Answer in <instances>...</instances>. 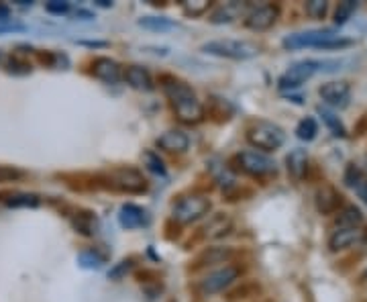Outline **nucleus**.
Wrapping results in <instances>:
<instances>
[{
    "label": "nucleus",
    "mask_w": 367,
    "mask_h": 302,
    "mask_svg": "<svg viewBox=\"0 0 367 302\" xmlns=\"http://www.w3.org/2000/svg\"><path fill=\"white\" fill-rule=\"evenodd\" d=\"M341 206V194L330 186H323L316 192V208L323 215H330Z\"/></svg>",
    "instance_id": "a211bd4d"
},
{
    "label": "nucleus",
    "mask_w": 367,
    "mask_h": 302,
    "mask_svg": "<svg viewBox=\"0 0 367 302\" xmlns=\"http://www.w3.org/2000/svg\"><path fill=\"white\" fill-rule=\"evenodd\" d=\"M286 49H304V47H316V49H343L351 45V39H341L334 29H310V31H300L284 37Z\"/></svg>",
    "instance_id": "f03ea898"
},
{
    "label": "nucleus",
    "mask_w": 367,
    "mask_h": 302,
    "mask_svg": "<svg viewBox=\"0 0 367 302\" xmlns=\"http://www.w3.org/2000/svg\"><path fill=\"white\" fill-rule=\"evenodd\" d=\"M319 114L323 116L325 125H327L330 131H332V135H334V137H345V135H347V131H345V127H343L341 118L332 113V111H329V109H323V107H319Z\"/></svg>",
    "instance_id": "a878e982"
},
{
    "label": "nucleus",
    "mask_w": 367,
    "mask_h": 302,
    "mask_svg": "<svg viewBox=\"0 0 367 302\" xmlns=\"http://www.w3.org/2000/svg\"><path fill=\"white\" fill-rule=\"evenodd\" d=\"M202 51L226 60H251L259 53V47L245 39H215L204 43Z\"/></svg>",
    "instance_id": "20e7f679"
},
{
    "label": "nucleus",
    "mask_w": 367,
    "mask_h": 302,
    "mask_svg": "<svg viewBox=\"0 0 367 302\" xmlns=\"http://www.w3.org/2000/svg\"><path fill=\"white\" fill-rule=\"evenodd\" d=\"M366 278H367V272H366Z\"/></svg>",
    "instance_id": "a19ab883"
},
{
    "label": "nucleus",
    "mask_w": 367,
    "mask_h": 302,
    "mask_svg": "<svg viewBox=\"0 0 367 302\" xmlns=\"http://www.w3.org/2000/svg\"><path fill=\"white\" fill-rule=\"evenodd\" d=\"M364 223V213L357 206H345L339 213V226H359Z\"/></svg>",
    "instance_id": "393cba45"
},
{
    "label": "nucleus",
    "mask_w": 367,
    "mask_h": 302,
    "mask_svg": "<svg viewBox=\"0 0 367 302\" xmlns=\"http://www.w3.org/2000/svg\"><path fill=\"white\" fill-rule=\"evenodd\" d=\"M280 17V8L276 4H261V6H253L247 15H245V27L251 31H267L276 25Z\"/></svg>",
    "instance_id": "9d476101"
},
{
    "label": "nucleus",
    "mask_w": 367,
    "mask_h": 302,
    "mask_svg": "<svg viewBox=\"0 0 367 302\" xmlns=\"http://www.w3.org/2000/svg\"><path fill=\"white\" fill-rule=\"evenodd\" d=\"M239 278V269L235 265H222L219 269L211 272L208 276H204L198 284V290L202 294H217L222 292L224 288H229L235 280Z\"/></svg>",
    "instance_id": "1a4fd4ad"
},
{
    "label": "nucleus",
    "mask_w": 367,
    "mask_h": 302,
    "mask_svg": "<svg viewBox=\"0 0 367 302\" xmlns=\"http://www.w3.org/2000/svg\"><path fill=\"white\" fill-rule=\"evenodd\" d=\"M231 256H233V251L229 247H208L206 251L200 254V258L196 260V265L224 264Z\"/></svg>",
    "instance_id": "aec40b11"
},
{
    "label": "nucleus",
    "mask_w": 367,
    "mask_h": 302,
    "mask_svg": "<svg viewBox=\"0 0 367 302\" xmlns=\"http://www.w3.org/2000/svg\"><path fill=\"white\" fill-rule=\"evenodd\" d=\"M211 211V200L202 194H190V196H182L174 208H172V217L182 223V225H190L198 219H202L204 215H208Z\"/></svg>",
    "instance_id": "423d86ee"
},
{
    "label": "nucleus",
    "mask_w": 367,
    "mask_h": 302,
    "mask_svg": "<svg viewBox=\"0 0 367 302\" xmlns=\"http://www.w3.org/2000/svg\"><path fill=\"white\" fill-rule=\"evenodd\" d=\"M139 25H141L143 29L159 31V33H163V31H172V29L178 27V25H176L172 19H168V17H143V19H139Z\"/></svg>",
    "instance_id": "5701e85b"
},
{
    "label": "nucleus",
    "mask_w": 367,
    "mask_h": 302,
    "mask_svg": "<svg viewBox=\"0 0 367 302\" xmlns=\"http://www.w3.org/2000/svg\"><path fill=\"white\" fill-rule=\"evenodd\" d=\"M131 267H133V260H125V262H120L116 267H112V269H110L109 278H112V280H118V278H123V276H125Z\"/></svg>",
    "instance_id": "c9c22d12"
},
{
    "label": "nucleus",
    "mask_w": 367,
    "mask_h": 302,
    "mask_svg": "<svg viewBox=\"0 0 367 302\" xmlns=\"http://www.w3.org/2000/svg\"><path fill=\"white\" fill-rule=\"evenodd\" d=\"M235 159H237L239 168H241L245 174L253 176V178H263V176H267V174L276 172L274 159H269V157H267L265 153H261V151H241V153H237Z\"/></svg>",
    "instance_id": "6e6552de"
},
{
    "label": "nucleus",
    "mask_w": 367,
    "mask_h": 302,
    "mask_svg": "<svg viewBox=\"0 0 367 302\" xmlns=\"http://www.w3.org/2000/svg\"><path fill=\"white\" fill-rule=\"evenodd\" d=\"M45 10L51 15H66L70 12V2H60V0H51L45 4Z\"/></svg>",
    "instance_id": "f704fd0d"
},
{
    "label": "nucleus",
    "mask_w": 367,
    "mask_h": 302,
    "mask_svg": "<svg viewBox=\"0 0 367 302\" xmlns=\"http://www.w3.org/2000/svg\"><path fill=\"white\" fill-rule=\"evenodd\" d=\"M355 190H357V194H359V196H361V198L367 202V180L366 178H364V182H361V184H359Z\"/></svg>",
    "instance_id": "4c0bfd02"
},
{
    "label": "nucleus",
    "mask_w": 367,
    "mask_h": 302,
    "mask_svg": "<svg viewBox=\"0 0 367 302\" xmlns=\"http://www.w3.org/2000/svg\"><path fill=\"white\" fill-rule=\"evenodd\" d=\"M319 70H323V62H316V60H302V62H296L284 74L280 76L278 88H280V90L300 88L302 84H306Z\"/></svg>",
    "instance_id": "0eeeda50"
},
{
    "label": "nucleus",
    "mask_w": 367,
    "mask_h": 302,
    "mask_svg": "<svg viewBox=\"0 0 367 302\" xmlns=\"http://www.w3.org/2000/svg\"><path fill=\"white\" fill-rule=\"evenodd\" d=\"M145 211L137 204H123L118 211V223L123 229H139L145 225Z\"/></svg>",
    "instance_id": "dca6fc26"
},
{
    "label": "nucleus",
    "mask_w": 367,
    "mask_h": 302,
    "mask_svg": "<svg viewBox=\"0 0 367 302\" xmlns=\"http://www.w3.org/2000/svg\"><path fill=\"white\" fill-rule=\"evenodd\" d=\"M72 223L75 226V231L86 235V237H92L96 233V229H98V221H96L94 213H88V211L86 213H78V217L73 219Z\"/></svg>",
    "instance_id": "412c9836"
},
{
    "label": "nucleus",
    "mask_w": 367,
    "mask_h": 302,
    "mask_svg": "<svg viewBox=\"0 0 367 302\" xmlns=\"http://www.w3.org/2000/svg\"><path fill=\"white\" fill-rule=\"evenodd\" d=\"M345 182H347V186H351V188H357L361 182H364V174H361V170L357 168V166H349L347 168V172H345Z\"/></svg>",
    "instance_id": "473e14b6"
},
{
    "label": "nucleus",
    "mask_w": 367,
    "mask_h": 302,
    "mask_svg": "<svg viewBox=\"0 0 367 302\" xmlns=\"http://www.w3.org/2000/svg\"><path fill=\"white\" fill-rule=\"evenodd\" d=\"M327 10H329V2H325V0H310V2H306V12L312 19H325Z\"/></svg>",
    "instance_id": "7c9ffc66"
},
{
    "label": "nucleus",
    "mask_w": 367,
    "mask_h": 302,
    "mask_svg": "<svg viewBox=\"0 0 367 302\" xmlns=\"http://www.w3.org/2000/svg\"><path fill=\"white\" fill-rule=\"evenodd\" d=\"M92 74L105 84H118L123 80V68L110 57H96L92 62Z\"/></svg>",
    "instance_id": "f8f14e48"
},
{
    "label": "nucleus",
    "mask_w": 367,
    "mask_h": 302,
    "mask_svg": "<svg viewBox=\"0 0 367 302\" xmlns=\"http://www.w3.org/2000/svg\"><path fill=\"white\" fill-rule=\"evenodd\" d=\"M286 163H288V172L294 180H302L308 170V153L306 150L290 151V155L286 157Z\"/></svg>",
    "instance_id": "6ab92c4d"
},
{
    "label": "nucleus",
    "mask_w": 367,
    "mask_h": 302,
    "mask_svg": "<svg viewBox=\"0 0 367 302\" xmlns=\"http://www.w3.org/2000/svg\"><path fill=\"white\" fill-rule=\"evenodd\" d=\"M319 133V123L314 116H306L298 123L296 127V137L302 139V141H312Z\"/></svg>",
    "instance_id": "b1692460"
},
{
    "label": "nucleus",
    "mask_w": 367,
    "mask_h": 302,
    "mask_svg": "<svg viewBox=\"0 0 367 302\" xmlns=\"http://www.w3.org/2000/svg\"><path fill=\"white\" fill-rule=\"evenodd\" d=\"M21 176H23V172L6 168V166H0V182H12V180L21 178Z\"/></svg>",
    "instance_id": "e433bc0d"
},
{
    "label": "nucleus",
    "mask_w": 367,
    "mask_h": 302,
    "mask_svg": "<svg viewBox=\"0 0 367 302\" xmlns=\"http://www.w3.org/2000/svg\"><path fill=\"white\" fill-rule=\"evenodd\" d=\"M105 186L116 190V192H127V194H141L147 190V180L143 174L135 168H116L110 170L105 176Z\"/></svg>",
    "instance_id": "39448f33"
},
{
    "label": "nucleus",
    "mask_w": 367,
    "mask_h": 302,
    "mask_svg": "<svg viewBox=\"0 0 367 302\" xmlns=\"http://www.w3.org/2000/svg\"><path fill=\"white\" fill-rule=\"evenodd\" d=\"M231 219L229 217H224L222 213L219 215H215L206 226H204V231H206V237H213V239H217V237H222V235H226L229 233V229H231Z\"/></svg>",
    "instance_id": "4be33fe9"
},
{
    "label": "nucleus",
    "mask_w": 367,
    "mask_h": 302,
    "mask_svg": "<svg viewBox=\"0 0 367 302\" xmlns=\"http://www.w3.org/2000/svg\"><path fill=\"white\" fill-rule=\"evenodd\" d=\"M361 231L357 226H337L329 237V247L332 251H341L351 247L353 243H357L361 239Z\"/></svg>",
    "instance_id": "ddd939ff"
},
{
    "label": "nucleus",
    "mask_w": 367,
    "mask_h": 302,
    "mask_svg": "<svg viewBox=\"0 0 367 302\" xmlns=\"http://www.w3.org/2000/svg\"><path fill=\"white\" fill-rule=\"evenodd\" d=\"M247 141L256 150L261 151H276L280 150L286 141V133L280 125L271 121H257L247 129Z\"/></svg>",
    "instance_id": "7ed1b4c3"
},
{
    "label": "nucleus",
    "mask_w": 367,
    "mask_h": 302,
    "mask_svg": "<svg viewBox=\"0 0 367 302\" xmlns=\"http://www.w3.org/2000/svg\"><path fill=\"white\" fill-rule=\"evenodd\" d=\"M78 264L86 267V269H98V267H102L105 260L98 254H94V251H82L78 256Z\"/></svg>",
    "instance_id": "c756f323"
},
{
    "label": "nucleus",
    "mask_w": 367,
    "mask_h": 302,
    "mask_svg": "<svg viewBox=\"0 0 367 302\" xmlns=\"http://www.w3.org/2000/svg\"><path fill=\"white\" fill-rule=\"evenodd\" d=\"M355 10H357V2H355V0L339 2V6H337V10H334V23H337V25H345V23L353 17Z\"/></svg>",
    "instance_id": "bb28decb"
},
{
    "label": "nucleus",
    "mask_w": 367,
    "mask_h": 302,
    "mask_svg": "<svg viewBox=\"0 0 367 302\" xmlns=\"http://www.w3.org/2000/svg\"><path fill=\"white\" fill-rule=\"evenodd\" d=\"M155 143H157V148L170 151V153H184L190 148V137L180 129H172V131H165L163 135H159Z\"/></svg>",
    "instance_id": "4468645a"
},
{
    "label": "nucleus",
    "mask_w": 367,
    "mask_h": 302,
    "mask_svg": "<svg viewBox=\"0 0 367 302\" xmlns=\"http://www.w3.org/2000/svg\"><path fill=\"white\" fill-rule=\"evenodd\" d=\"M123 78L135 90H145V92L153 90V78L149 74V70L143 68V66H129L123 72Z\"/></svg>",
    "instance_id": "2eb2a0df"
},
{
    "label": "nucleus",
    "mask_w": 367,
    "mask_h": 302,
    "mask_svg": "<svg viewBox=\"0 0 367 302\" xmlns=\"http://www.w3.org/2000/svg\"><path fill=\"white\" fill-rule=\"evenodd\" d=\"M237 15H239V6L237 4H226V6H219L211 15V21L213 23H231Z\"/></svg>",
    "instance_id": "cd10ccee"
},
{
    "label": "nucleus",
    "mask_w": 367,
    "mask_h": 302,
    "mask_svg": "<svg viewBox=\"0 0 367 302\" xmlns=\"http://www.w3.org/2000/svg\"><path fill=\"white\" fill-rule=\"evenodd\" d=\"M143 161H145L147 170H151L153 174L165 176V166H163L161 157H159L155 151H145V153H143Z\"/></svg>",
    "instance_id": "c85d7f7f"
},
{
    "label": "nucleus",
    "mask_w": 367,
    "mask_h": 302,
    "mask_svg": "<svg viewBox=\"0 0 367 302\" xmlns=\"http://www.w3.org/2000/svg\"><path fill=\"white\" fill-rule=\"evenodd\" d=\"M8 17H10V8L0 2V21H6Z\"/></svg>",
    "instance_id": "58836bf2"
},
{
    "label": "nucleus",
    "mask_w": 367,
    "mask_h": 302,
    "mask_svg": "<svg viewBox=\"0 0 367 302\" xmlns=\"http://www.w3.org/2000/svg\"><path fill=\"white\" fill-rule=\"evenodd\" d=\"M325 105L332 109H345L351 100V86L347 82H327L319 90Z\"/></svg>",
    "instance_id": "9b49d317"
},
{
    "label": "nucleus",
    "mask_w": 367,
    "mask_h": 302,
    "mask_svg": "<svg viewBox=\"0 0 367 302\" xmlns=\"http://www.w3.org/2000/svg\"><path fill=\"white\" fill-rule=\"evenodd\" d=\"M0 62H2V51H0Z\"/></svg>",
    "instance_id": "ea45409f"
},
{
    "label": "nucleus",
    "mask_w": 367,
    "mask_h": 302,
    "mask_svg": "<svg viewBox=\"0 0 367 302\" xmlns=\"http://www.w3.org/2000/svg\"><path fill=\"white\" fill-rule=\"evenodd\" d=\"M161 88L165 92V96L170 98V105L174 109V113L178 116V121L184 125H198L204 121L206 111L204 105L198 100L196 92L192 90L190 84H186L180 78L174 76H163L161 78Z\"/></svg>",
    "instance_id": "f257e3e1"
},
{
    "label": "nucleus",
    "mask_w": 367,
    "mask_h": 302,
    "mask_svg": "<svg viewBox=\"0 0 367 302\" xmlns=\"http://www.w3.org/2000/svg\"><path fill=\"white\" fill-rule=\"evenodd\" d=\"M8 72L10 74H29L31 72V64L21 62L19 57H10L8 60Z\"/></svg>",
    "instance_id": "72a5a7b5"
},
{
    "label": "nucleus",
    "mask_w": 367,
    "mask_h": 302,
    "mask_svg": "<svg viewBox=\"0 0 367 302\" xmlns=\"http://www.w3.org/2000/svg\"><path fill=\"white\" fill-rule=\"evenodd\" d=\"M182 6H184V10H186V15H190V17H200V15H204V12L208 10L211 2H206V0H198V2H184Z\"/></svg>",
    "instance_id": "2f4dec72"
},
{
    "label": "nucleus",
    "mask_w": 367,
    "mask_h": 302,
    "mask_svg": "<svg viewBox=\"0 0 367 302\" xmlns=\"http://www.w3.org/2000/svg\"><path fill=\"white\" fill-rule=\"evenodd\" d=\"M2 202L10 208H35L39 206L41 198L37 194H29V192H8V194H0Z\"/></svg>",
    "instance_id": "f3484780"
}]
</instances>
